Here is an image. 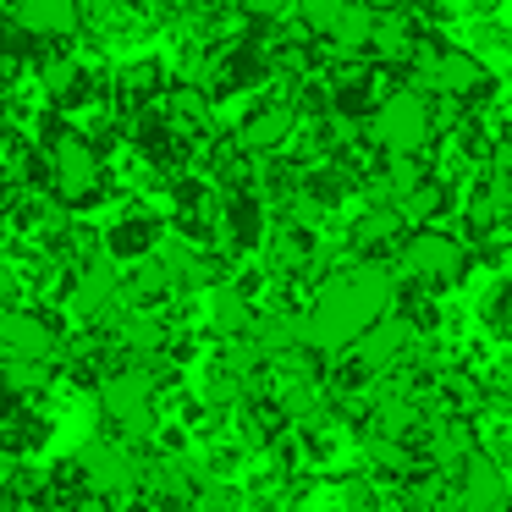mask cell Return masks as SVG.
Segmentation results:
<instances>
[{
    "instance_id": "1",
    "label": "cell",
    "mask_w": 512,
    "mask_h": 512,
    "mask_svg": "<svg viewBox=\"0 0 512 512\" xmlns=\"http://www.w3.org/2000/svg\"><path fill=\"white\" fill-rule=\"evenodd\" d=\"M391 298H397V281H391L386 259H358V265L325 276L314 303H309V314H298L303 347H314V353H342V347H353V336L369 320H380L391 309Z\"/></svg>"
},
{
    "instance_id": "2",
    "label": "cell",
    "mask_w": 512,
    "mask_h": 512,
    "mask_svg": "<svg viewBox=\"0 0 512 512\" xmlns=\"http://www.w3.org/2000/svg\"><path fill=\"white\" fill-rule=\"evenodd\" d=\"M468 243L441 226H413L397 243V276H408L419 292H452L468 276Z\"/></svg>"
},
{
    "instance_id": "3",
    "label": "cell",
    "mask_w": 512,
    "mask_h": 512,
    "mask_svg": "<svg viewBox=\"0 0 512 512\" xmlns=\"http://www.w3.org/2000/svg\"><path fill=\"white\" fill-rule=\"evenodd\" d=\"M435 138V105L424 89H386L369 111V144L380 155H424Z\"/></svg>"
},
{
    "instance_id": "4",
    "label": "cell",
    "mask_w": 512,
    "mask_h": 512,
    "mask_svg": "<svg viewBox=\"0 0 512 512\" xmlns=\"http://www.w3.org/2000/svg\"><path fill=\"white\" fill-rule=\"evenodd\" d=\"M45 166H50V188H56L61 204H83L94 199L100 188V155H94V138L83 133H56V144L45 149Z\"/></svg>"
},
{
    "instance_id": "5",
    "label": "cell",
    "mask_w": 512,
    "mask_h": 512,
    "mask_svg": "<svg viewBox=\"0 0 512 512\" xmlns=\"http://www.w3.org/2000/svg\"><path fill=\"white\" fill-rule=\"evenodd\" d=\"M100 408L122 424L127 435H149L155 424V375L149 369H116V375L100 380Z\"/></svg>"
},
{
    "instance_id": "6",
    "label": "cell",
    "mask_w": 512,
    "mask_h": 512,
    "mask_svg": "<svg viewBox=\"0 0 512 512\" xmlns=\"http://www.w3.org/2000/svg\"><path fill=\"white\" fill-rule=\"evenodd\" d=\"M413 320L402 309H386L380 320H369L364 331L353 336V364H364L369 375H386L391 364H402V353L413 347Z\"/></svg>"
},
{
    "instance_id": "7",
    "label": "cell",
    "mask_w": 512,
    "mask_h": 512,
    "mask_svg": "<svg viewBox=\"0 0 512 512\" xmlns=\"http://www.w3.org/2000/svg\"><path fill=\"white\" fill-rule=\"evenodd\" d=\"M78 468H83V479H89V490H100V496H111V501L133 496L138 479H144V463H138L133 452H122V446H111V441L83 446Z\"/></svg>"
},
{
    "instance_id": "8",
    "label": "cell",
    "mask_w": 512,
    "mask_h": 512,
    "mask_svg": "<svg viewBox=\"0 0 512 512\" xmlns=\"http://www.w3.org/2000/svg\"><path fill=\"white\" fill-rule=\"evenodd\" d=\"M298 105L292 100H265L254 105V111L243 116V127H237V149L243 155H276V149H287V138L298 133Z\"/></svg>"
},
{
    "instance_id": "9",
    "label": "cell",
    "mask_w": 512,
    "mask_h": 512,
    "mask_svg": "<svg viewBox=\"0 0 512 512\" xmlns=\"http://www.w3.org/2000/svg\"><path fill=\"white\" fill-rule=\"evenodd\" d=\"M457 507L463 512H512V496H507V474L496 468V457L474 452L463 468H457Z\"/></svg>"
},
{
    "instance_id": "10",
    "label": "cell",
    "mask_w": 512,
    "mask_h": 512,
    "mask_svg": "<svg viewBox=\"0 0 512 512\" xmlns=\"http://www.w3.org/2000/svg\"><path fill=\"white\" fill-rule=\"evenodd\" d=\"M474 452H479V435H474V424H468V413H441V419L424 430V463L430 468L457 474Z\"/></svg>"
},
{
    "instance_id": "11",
    "label": "cell",
    "mask_w": 512,
    "mask_h": 512,
    "mask_svg": "<svg viewBox=\"0 0 512 512\" xmlns=\"http://www.w3.org/2000/svg\"><path fill=\"white\" fill-rule=\"evenodd\" d=\"M12 23L34 39H72L83 28V0H12Z\"/></svg>"
},
{
    "instance_id": "12",
    "label": "cell",
    "mask_w": 512,
    "mask_h": 512,
    "mask_svg": "<svg viewBox=\"0 0 512 512\" xmlns=\"http://www.w3.org/2000/svg\"><path fill=\"white\" fill-rule=\"evenodd\" d=\"M12 353L50 358L56 353V325H50L45 314H34V309H12L6 320H0V358H12Z\"/></svg>"
},
{
    "instance_id": "13",
    "label": "cell",
    "mask_w": 512,
    "mask_h": 512,
    "mask_svg": "<svg viewBox=\"0 0 512 512\" xmlns=\"http://www.w3.org/2000/svg\"><path fill=\"white\" fill-rule=\"evenodd\" d=\"M116 298H122V276H116L111 259H83L78 287H72V314L94 320V314H105Z\"/></svg>"
},
{
    "instance_id": "14",
    "label": "cell",
    "mask_w": 512,
    "mask_h": 512,
    "mask_svg": "<svg viewBox=\"0 0 512 512\" xmlns=\"http://www.w3.org/2000/svg\"><path fill=\"white\" fill-rule=\"evenodd\" d=\"M402 226H408V221H402L397 204H380V210H369L364 221L353 226V248H358L364 259H386L391 248L402 243Z\"/></svg>"
},
{
    "instance_id": "15",
    "label": "cell",
    "mask_w": 512,
    "mask_h": 512,
    "mask_svg": "<svg viewBox=\"0 0 512 512\" xmlns=\"http://www.w3.org/2000/svg\"><path fill=\"white\" fill-rule=\"evenodd\" d=\"M452 204H457L452 182H446V177H424L419 188H408V193H402V204H397V210H402V221H408V226H435L446 210H452Z\"/></svg>"
},
{
    "instance_id": "16",
    "label": "cell",
    "mask_w": 512,
    "mask_h": 512,
    "mask_svg": "<svg viewBox=\"0 0 512 512\" xmlns=\"http://www.w3.org/2000/svg\"><path fill=\"white\" fill-rule=\"evenodd\" d=\"M171 287H177V276H171V265H166V259H155V254L133 259L127 276H122V292L133 303H155V298H166Z\"/></svg>"
},
{
    "instance_id": "17",
    "label": "cell",
    "mask_w": 512,
    "mask_h": 512,
    "mask_svg": "<svg viewBox=\"0 0 512 512\" xmlns=\"http://www.w3.org/2000/svg\"><path fill=\"white\" fill-rule=\"evenodd\" d=\"M50 380H56V364H50V358H23V353L0 358V386L12 391V397H28V391H45Z\"/></svg>"
},
{
    "instance_id": "18",
    "label": "cell",
    "mask_w": 512,
    "mask_h": 512,
    "mask_svg": "<svg viewBox=\"0 0 512 512\" xmlns=\"http://www.w3.org/2000/svg\"><path fill=\"white\" fill-rule=\"evenodd\" d=\"M210 320H215L221 336H248L254 331V303H248V292L243 287H221L215 303H210Z\"/></svg>"
},
{
    "instance_id": "19",
    "label": "cell",
    "mask_w": 512,
    "mask_h": 512,
    "mask_svg": "<svg viewBox=\"0 0 512 512\" xmlns=\"http://www.w3.org/2000/svg\"><path fill=\"white\" fill-rule=\"evenodd\" d=\"M375 6L369 0H347V12L336 17V28H331V39H336V50H369V34H375Z\"/></svg>"
},
{
    "instance_id": "20",
    "label": "cell",
    "mask_w": 512,
    "mask_h": 512,
    "mask_svg": "<svg viewBox=\"0 0 512 512\" xmlns=\"http://www.w3.org/2000/svg\"><path fill=\"white\" fill-rule=\"evenodd\" d=\"M155 232H160V226L149 221V215H133V221H122V226H116V237H111V254L133 265V259H144L149 248H155Z\"/></svg>"
},
{
    "instance_id": "21",
    "label": "cell",
    "mask_w": 512,
    "mask_h": 512,
    "mask_svg": "<svg viewBox=\"0 0 512 512\" xmlns=\"http://www.w3.org/2000/svg\"><path fill=\"white\" fill-rule=\"evenodd\" d=\"M45 89H50V100L72 105V94L83 89V67H78L72 56H50V61H45Z\"/></svg>"
},
{
    "instance_id": "22",
    "label": "cell",
    "mask_w": 512,
    "mask_h": 512,
    "mask_svg": "<svg viewBox=\"0 0 512 512\" xmlns=\"http://www.w3.org/2000/svg\"><path fill=\"white\" fill-rule=\"evenodd\" d=\"M292 6H298V23L309 28V34H320V39H331L336 17L347 12V0H292Z\"/></svg>"
},
{
    "instance_id": "23",
    "label": "cell",
    "mask_w": 512,
    "mask_h": 512,
    "mask_svg": "<svg viewBox=\"0 0 512 512\" xmlns=\"http://www.w3.org/2000/svg\"><path fill=\"white\" fill-rule=\"evenodd\" d=\"M479 320H485L490 336H501V342H507V336H512V281H501V287L479 303Z\"/></svg>"
},
{
    "instance_id": "24",
    "label": "cell",
    "mask_w": 512,
    "mask_h": 512,
    "mask_svg": "<svg viewBox=\"0 0 512 512\" xmlns=\"http://www.w3.org/2000/svg\"><path fill=\"white\" fill-rule=\"evenodd\" d=\"M122 342L138 347V353H155V347L166 342V325H160L155 314H138V309H133V314L122 320Z\"/></svg>"
},
{
    "instance_id": "25",
    "label": "cell",
    "mask_w": 512,
    "mask_h": 512,
    "mask_svg": "<svg viewBox=\"0 0 512 512\" xmlns=\"http://www.w3.org/2000/svg\"><path fill=\"white\" fill-rule=\"evenodd\" d=\"M342 512H380V501H375V485L369 479H342Z\"/></svg>"
},
{
    "instance_id": "26",
    "label": "cell",
    "mask_w": 512,
    "mask_h": 512,
    "mask_svg": "<svg viewBox=\"0 0 512 512\" xmlns=\"http://www.w3.org/2000/svg\"><path fill=\"white\" fill-rule=\"evenodd\" d=\"M237 6H243V12L254 17V23H276V17L287 12L292 0H237Z\"/></svg>"
},
{
    "instance_id": "27",
    "label": "cell",
    "mask_w": 512,
    "mask_h": 512,
    "mask_svg": "<svg viewBox=\"0 0 512 512\" xmlns=\"http://www.w3.org/2000/svg\"><path fill=\"white\" fill-rule=\"evenodd\" d=\"M485 397L496 402V408H512V369H501V375H490Z\"/></svg>"
},
{
    "instance_id": "28",
    "label": "cell",
    "mask_w": 512,
    "mask_h": 512,
    "mask_svg": "<svg viewBox=\"0 0 512 512\" xmlns=\"http://www.w3.org/2000/svg\"><path fill=\"white\" fill-rule=\"evenodd\" d=\"M116 6H122V0H83V23H89V17H94V23H111Z\"/></svg>"
},
{
    "instance_id": "29",
    "label": "cell",
    "mask_w": 512,
    "mask_h": 512,
    "mask_svg": "<svg viewBox=\"0 0 512 512\" xmlns=\"http://www.w3.org/2000/svg\"><path fill=\"white\" fill-rule=\"evenodd\" d=\"M72 512H111V496H100V490H83V496L72 501Z\"/></svg>"
},
{
    "instance_id": "30",
    "label": "cell",
    "mask_w": 512,
    "mask_h": 512,
    "mask_svg": "<svg viewBox=\"0 0 512 512\" xmlns=\"http://www.w3.org/2000/svg\"><path fill=\"white\" fill-rule=\"evenodd\" d=\"M12 298H17V270L0 265V303H12Z\"/></svg>"
},
{
    "instance_id": "31",
    "label": "cell",
    "mask_w": 512,
    "mask_h": 512,
    "mask_svg": "<svg viewBox=\"0 0 512 512\" xmlns=\"http://www.w3.org/2000/svg\"><path fill=\"white\" fill-rule=\"evenodd\" d=\"M375 12H397V6H413V0H369Z\"/></svg>"
},
{
    "instance_id": "32",
    "label": "cell",
    "mask_w": 512,
    "mask_h": 512,
    "mask_svg": "<svg viewBox=\"0 0 512 512\" xmlns=\"http://www.w3.org/2000/svg\"><path fill=\"white\" fill-rule=\"evenodd\" d=\"M0 237H6V215H0Z\"/></svg>"
}]
</instances>
